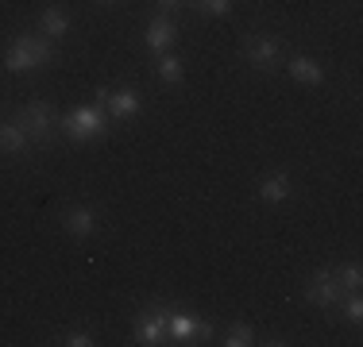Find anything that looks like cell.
<instances>
[{"label":"cell","mask_w":363,"mask_h":347,"mask_svg":"<svg viewBox=\"0 0 363 347\" xmlns=\"http://www.w3.org/2000/svg\"><path fill=\"white\" fill-rule=\"evenodd\" d=\"M155 74H159L162 85H182V81H186V62H182L178 55H170V50H167V55L155 58Z\"/></svg>","instance_id":"cell-14"},{"label":"cell","mask_w":363,"mask_h":347,"mask_svg":"<svg viewBox=\"0 0 363 347\" xmlns=\"http://www.w3.org/2000/svg\"><path fill=\"white\" fill-rule=\"evenodd\" d=\"M186 8H194V12H201V16H228L232 0H186Z\"/></svg>","instance_id":"cell-18"},{"label":"cell","mask_w":363,"mask_h":347,"mask_svg":"<svg viewBox=\"0 0 363 347\" xmlns=\"http://www.w3.org/2000/svg\"><path fill=\"white\" fill-rule=\"evenodd\" d=\"M340 309H344V320H348V324H359V320H363V301H359V293H344V297H340Z\"/></svg>","instance_id":"cell-19"},{"label":"cell","mask_w":363,"mask_h":347,"mask_svg":"<svg viewBox=\"0 0 363 347\" xmlns=\"http://www.w3.org/2000/svg\"><path fill=\"white\" fill-rule=\"evenodd\" d=\"M252 343H255V328L247 324V320L228 324V332H224V347H252Z\"/></svg>","instance_id":"cell-17"},{"label":"cell","mask_w":363,"mask_h":347,"mask_svg":"<svg viewBox=\"0 0 363 347\" xmlns=\"http://www.w3.org/2000/svg\"><path fill=\"white\" fill-rule=\"evenodd\" d=\"M340 297H344V290H340V282H336L333 266H317V271L309 274V282H306V301L313 309H321V312H333L336 305H340Z\"/></svg>","instance_id":"cell-4"},{"label":"cell","mask_w":363,"mask_h":347,"mask_svg":"<svg viewBox=\"0 0 363 347\" xmlns=\"http://www.w3.org/2000/svg\"><path fill=\"white\" fill-rule=\"evenodd\" d=\"M244 58L252 69H259V74H271V69H279L286 62V50H282V42L271 39V35H252V39L244 42Z\"/></svg>","instance_id":"cell-5"},{"label":"cell","mask_w":363,"mask_h":347,"mask_svg":"<svg viewBox=\"0 0 363 347\" xmlns=\"http://www.w3.org/2000/svg\"><path fill=\"white\" fill-rule=\"evenodd\" d=\"M182 8H186V0H155V12H159V16H170V20H174Z\"/></svg>","instance_id":"cell-21"},{"label":"cell","mask_w":363,"mask_h":347,"mask_svg":"<svg viewBox=\"0 0 363 347\" xmlns=\"http://www.w3.org/2000/svg\"><path fill=\"white\" fill-rule=\"evenodd\" d=\"M108 124H112V120L105 116V108H101V104H77V108H70L62 120H58V127H62L74 143L101 139V135L108 132Z\"/></svg>","instance_id":"cell-2"},{"label":"cell","mask_w":363,"mask_h":347,"mask_svg":"<svg viewBox=\"0 0 363 347\" xmlns=\"http://www.w3.org/2000/svg\"><path fill=\"white\" fill-rule=\"evenodd\" d=\"M39 31L47 35V39H62V35L70 31V12H62V8H47V12L39 16Z\"/></svg>","instance_id":"cell-15"},{"label":"cell","mask_w":363,"mask_h":347,"mask_svg":"<svg viewBox=\"0 0 363 347\" xmlns=\"http://www.w3.org/2000/svg\"><path fill=\"white\" fill-rule=\"evenodd\" d=\"M58 220H62V232L74 239H89L101 232V212L93 205H70V208H62Z\"/></svg>","instance_id":"cell-8"},{"label":"cell","mask_w":363,"mask_h":347,"mask_svg":"<svg viewBox=\"0 0 363 347\" xmlns=\"http://www.w3.org/2000/svg\"><path fill=\"white\" fill-rule=\"evenodd\" d=\"M62 343L66 347H93L97 340H93L89 328H70V332H62Z\"/></svg>","instance_id":"cell-20"},{"label":"cell","mask_w":363,"mask_h":347,"mask_svg":"<svg viewBox=\"0 0 363 347\" xmlns=\"http://www.w3.org/2000/svg\"><path fill=\"white\" fill-rule=\"evenodd\" d=\"M50 58H55V47L47 35H16L4 50V69L8 74H31V69H43Z\"/></svg>","instance_id":"cell-1"},{"label":"cell","mask_w":363,"mask_h":347,"mask_svg":"<svg viewBox=\"0 0 363 347\" xmlns=\"http://www.w3.org/2000/svg\"><path fill=\"white\" fill-rule=\"evenodd\" d=\"M93 104H101L105 108V116L112 124H128V120L140 116V93L132 89V85H101L97 93H93Z\"/></svg>","instance_id":"cell-3"},{"label":"cell","mask_w":363,"mask_h":347,"mask_svg":"<svg viewBox=\"0 0 363 347\" xmlns=\"http://www.w3.org/2000/svg\"><path fill=\"white\" fill-rule=\"evenodd\" d=\"M282 66H286V74H290L298 85H306V89H321V85H325L321 62H317V58H309V55H294V58H286Z\"/></svg>","instance_id":"cell-11"},{"label":"cell","mask_w":363,"mask_h":347,"mask_svg":"<svg viewBox=\"0 0 363 347\" xmlns=\"http://www.w3.org/2000/svg\"><path fill=\"white\" fill-rule=\"evenodd\" d=\"M23 127H28V135L35 139V143H50L55 139V127H58V116H55V108H50L47 101H31V104H23V112L20 116Z\"/></svg>","instance_id":"cell-6"},{"label":"cell","mask_w":363,"mask_h":347,"mask_svg":"<svg viewBox=\"0 0 363 347\" xmlns=\"http://www.w3.org/2000/svg\"><path fill=\"white\" fill-rule=\"evenodd\" d=\"M167 340H174V343H205V340H213V324L209 320L189 317V312H167Z\"/></svg>","instance_id":"cell-7"},{"label":"cell","mask_w":363,"mask_h":347,"mask_svg":"<svg viewBox=\"0 0 363 347\" xmlns=\"http://www.w3.org/2000/svg\"><path fill=\"white\" fill-rule=\"evenodd\" d=\"M135 340L147 343V347H155V343H170L167 340V312H162L159 305H147L140 309V317H135Z\"/></svg>","instance_id":"cell-9"},{"label":"cell","mask_w":363,"mask_h":347,"mask_svg":"<svg viewBox=\"0 0 363 347\" xmlns=\"http://www.w3.org/2000/svg\"><path fill=\"white\" fill-rule=\"evenodd\" d=\"M28 147H31V135L20 120H4L0 124V151L4 154H23Z\"/></svg>","instance_id":"cell-13"},{"label":"cell","mask_w":363,"mask_h":347,"mask_svg":"<svg viewBox=\"0 0 363 347\" xmlns=\"http://www.w3.org/2000/svg\"><path fill=\"white\" fill-rule=\"evenodd\" d=\"M290 193H294V181L286 170H271L259 178V201L263 205H282Z\"/></svg>","instance_id":"cell-12"},{"label":"cell","mask_w":363,"mask_h":347,"mask_svg":"<svg viewBox=\"0 0 363 347\" xmlns=\"http://www.w3.org/2000/svg\"><path fill=\"white\" fill-rule=\"evenodd\" d=\"M333 274H336V282H340L344 293H359V285H363V266L356 263V258H348V263L333 266Z\"/></svg>","instance_id":"cell-16"},{"label":"cell","mask_w":363,"mask_h":347,"mask_svg":"<svg viewBox=\"0 0 363 347\" xmlns=\"http://www.w3.org/2000/svg\"><path fill=\"white\" fill-rule=\"evenodd\" d=\"M143 42H147V50H151L155 58H159V55H167V50L178 42V23L170 20V16H159V12H155V20L147 23Z\"/></svg>","instance_id":"cell-10"}]
</instances>
